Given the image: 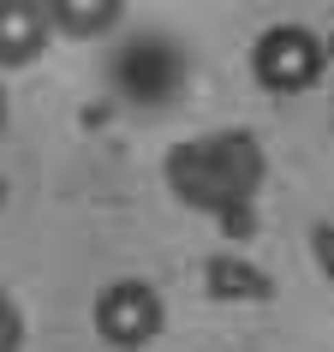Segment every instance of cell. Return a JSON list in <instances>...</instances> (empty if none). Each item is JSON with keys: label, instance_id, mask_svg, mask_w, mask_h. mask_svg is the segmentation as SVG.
Segmentation results:
<instances>
[{"label": "cell", "instance_id": "1", "mask_svg": "<svg viewBox=\"0 0 334 352\" xmlns=\"http://www.w3.org/2000/svg\"><path fill=\"white\" fill-rule=\"evenodd\" d=\"M167 173H209L215 186L203 197V215H215V209H245L251 204V186H257L263 162H257V149H251V138L227 131V138H197V144L173 149Z\"/></svg>", "mask_w": 334, "mask_h": 352}, {"label": "cell", "instance_id": "2", "mask_svg": "<svg viewBox=\"0 0 334 352\" xmlns=\"http://www.w3.org/2000/svg\"><path fill=\"white\" fill-rule=\"evenodd\" d=\"M90 322H96V334H102L113 352H144L149 340L162 334L167 311H162V293H155L149 280L120 275V280H108V287L96 293Z\"/></svg>", "mask_w": 334, "mask_h": 352}, {"label": "cell", "instance_id": "3", "mask_svg": "<svg viewBox=\"0 0 334 352\" xmlns=\"http://www.w3.org/2000/svg\"><path fill=\"white\" fill-rule=\"evenodd\" d=\"M329 54H322V36L304 30V24H275V30H263L257 48H251V72H257L263 90H311L316 78H322Z\"/></svg>", "mask_w": 334, "mask_h": 352}, {"label": "cell", "instance_id": "4", "mask_svg": "<svg viewBox=\"0 0 334 352\" xmlns=\"http://www.w3.org/2000/svg\"><path fill=\"white\" fill-rule=\"evenodd\" d=\"M120 90L131 102H167L179 90V60L167 42H131L120 54Z\"/></svg>", "mask_w": 334, "mask_h": 352}, {"label": "cell", "instance_id": "5", "mask_svg": "<svg viewBox=\"0 0 334 352\" xmlns=\"http://www.w3.org/2000/svg\"><path fill=\"white\" fill-rule=\"evenodd\" d=\"M48 36H54V30H48L42 0H6V6H0V66H6V72L42 60Z\"/></svg>", "mask_w": 334, "mask_h": 352}, {"label": "cell", "instance_id": "6", "mask_svg": "<svg viewBox=\"0 0 334 352\" xmlns=\"http://www.w3.org/2000/svg\"><path fill=\"white\" fill-rule=\"evenodd\" d=\"M42 12H48V30L60 36H108L113 24L126 19V6L120 0H42Z\"/></svg>", "mask_w": 334, "mask_h": 352}, {"label": "cell", "instance_id": "7", "mask_svg": "<svg viewBox=\"0 0 334 352\" xmlns=\"http://www.w3.org/2000/svg\"><path fill=\"white\" fill-rule=\"evenodd\" d=\"M209 293L215 298H269V275H257L239 257H215L209 263Z\"/></svg>", "mask_w": 334, "mask_h": 352}, {"label": "cell", "instance_id": "8", "mask_svg": "<svg viewBox=\"0 0 334 352\" xmlns=\"http://www.w3.org/2000/svg\"><path fill=\"white\" fill-rule=\"evenodd\" d=\"M0 352H24V316L6 293H0Z\"/></svg>", "mask_w": 334, "mask_h": 352}, {"label": "cell", "instance_id": "9", "mask_svg": "<svg viewBox=\"0 0 334 352\" xmlns=\"http://www.w3.org/2000/svg\"><path fill=\"white\" fill-rule=\"evenodd\" d=\"M311 245L322 251V269L334 275V227H316V233H311Z\"/></svg>", "mask_w": 334, "mask_h": 352}]
</instances>
